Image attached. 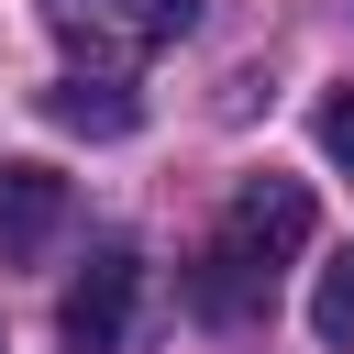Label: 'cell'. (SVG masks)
I'll return each instance as SVG.
<instances>
[{
	"label": "cell",
	"mask_w": 354,
	"mask_h": 354,
	"mask_svg": "<svg viewBox=\"0 0 354 354\" xmlns=\"http://www.w3.org/2000/svg\"><path fill=\"white\" fill-rule=\"evenodd\" d=\"M310 221H321V210H310V188L266 166V177H243V188H232V210H221V243H210V254H221L232 277H254V288H266V277L310 243Z\"/></svg>",
	"instance_id": "6da1fadb"
},
{
	"label": "cell",
	"mask_w": 354,
	"mask_h": 354,
	"mask_svg": "<svg viewBox=\"0 0 354 354\" xmlns=\"http://www.w3.org/2000/svg\"><path fill=\"white\" fill-rule=\"evenodd\" d=\"M199 11H210V0H44V22H55L77 55H100V66H133V55L199 33Z\"/></svg>",
	"instance_id": "7a4b0ae2"
},
{
	"label": "cell",
	"mask_w": 354,
	"mask_h": 354,
	"mask_svg": "<svg viewBox=\"0 0 354 354\" xmlns=\"http://www.w3.org/2000/svg\"><path fill=\"white\" fill-rule=\"evenodd\" d=\"M133 310H144V254L133 243H100L77 266V288L55 299V332H66V354H122L133 343Z\"/></svg>",
	"instance_id": "3957f363"
},
{
	"label": "cell",
	"mask_w": 354,
	"mask_h": 354,
	"mask_svg": "<svg viewBox=\"0 0 354 354\" xmlns=\"http://www.w3.org/2000/svg\"><path fill=\"white\" fill-rule=\"evenodd\" d=\"M55 232H66V177H55V166H33V155H22V166H0V266H33Z\"/></svg>",
	"instance_id": "277c9868"
},
{
	"label": "cell",
	"mask_w": 354,
	"mask_h": 354,
	"mask_svg": "<svg viewBox=\"0 0 354 354\" xmlns=\"http://www.w3.org/2000/svg\"><path fill=\"white\" fill-rule=\"evenodd\" d=\"M44 122H66V133H88V144H122V133L144 122V100H133L122 77H55V88H44Z\"/></svg>",
	"instance_id": "5b68a950"
},
{
	"label": "cell",
	"mask_w": 354,
	"mask_h": 354,
	"mask_svg": "<svg viewBox=\"0 0 354 354\" xmlns=\"http://www.w3.org/2000/svg\"><path fill=\"white\" fill-rule=\"evenodd\" d=\"M310 332H321L332 354H354V243L321 266V288H310Z\"/></svg>",
	"instance_id": "8992f818"
},
{
	"label": "cell",
	"mask_w": 354,
	"mask_h": 354,
	"mask_svg": "<svg viewBox=\"0 0 354 354\" xmlns=\"http://www.w3.org/2000/svg\"><path fill=\"white\" fill-rule=\"evenodd\" d=\"M310 133H321V155H332V166H343V177H354V88H332V100H321V122H310Z\"/></svg>",
	"instance_id": "52a82bcc"
}]
</instances>
